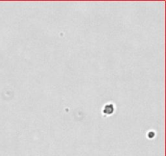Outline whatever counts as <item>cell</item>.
<instances>
[{
	"label": "cell",
	"mask_w": 166,
	"mask_h": 156,
	"mask_svg": "<svg viewBox=\"0 0 166 156\" xmlns=\"http://www.w3.org/2000/svg\"><path fill=\"white\" fill-rule=\"evenodd\" d=\"M114 111V107L111 103H109L107 105H105V107H104V110H103V112L106 115H111V114Z\"/></svg>",
	"instance_id": "6da1fadb"
}]
</instances>
